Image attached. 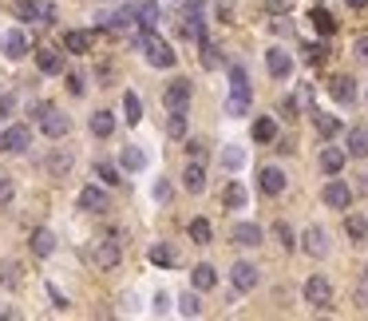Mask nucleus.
<instances>
[{
    "instance_id": "1",
    "label": "nucleus",
    "mask_w": 368,
    "mask_h": 321,
    "mask_svg": "<svg viewBox=\"0 0 368 321\" xmlns=\"http://www.w3.org/2000/svg\"><path fill=\"white\" fill-rule=\"evenodd\" d=\"M139 48L147 52V64L151 68H175V48H171V44H166V40H159V36L155 32H143L139 36Z\"/></svg>"
},
{
    "instance_id": "2",
    "label": "nucleus",
    "mask_w": 368,
    "mask_h": 321,
    "mask_svg": "<svg viewBox=\"0 0 368 321\" xmlns=\"http://www.w3.org/2000/svg\"><path fill=\"white\" fill-rule=\"evenodd\" d=\"M321 198H325V207H333V210H349L352 187L345 183V178H329V183H325V191H321Z\"/></svg>"
},
{
    "instance_id": "3",
    "label": "nucleus",
    "mask_w": 368,
    "mask_h": 321,
    "mask_svg": "<svg viewBox=\"0 0 368 321\" xmlns=\"http://www.w3.org/2000/svg\"><path fill=\"white\" fill-rule=\"evenodd\" d=\"M119 258H123V242L115 238H103L91 246V262H96L99 270H111V266H119Z\"/></svg>"
},
{
    "instance_id": "4",
    "label": "nucleus",
    "mask_w": 368,
    "mask_h": 321,
    "mask_svg": "<svg viewBox=\"0 0 368 321\" xmlns=\"http://www.w3.org/2000/svg\"><path fill=\"white\" fill-rule=\"evenodd\" d=\"M32 147V131L24 127V123H17V127L0 131V151H8V155H20V151H28Z\"/></svg>"
},
{
    "instance_id": "5",
    "label": "nucleus",
    "mask_w": 368,
    "mask_h": 321,
    "mask_svg": "<svg viewBox=\"0 0 368 321\" xmlns=\"http://www.w3.org/2000/svg\"><path fill=\"white\" fill-rule=\"evenodd\" d=\"M305 302L317 305V309H325V305L333 302V286H329V278H325V273H313V278L305 282Z\"/></svg>"
},
{
    "instance_id": "6",
    "label": "nucleus",
    "mask_w": 368,
    "mask_h": 321,
    "mask_svg": "<svg viewBox=\"0 0 368 321\" xmlns=\"http://www.w3.org/2000/svg\"><path fill=\"white\" fill-rule=\"evenodd\" d=\"M162 107L166 112H186L191 107V80H175L162 92Z\"/></svg>"
},
{
    "instance_id": "7",
    "label": "nucleus",
    "mask_w": 368,
    "mask_h": 321,
    "mask_svg": "<svg viewBox=\"0 0 368 321\" xmlns=\"http://www.w3.org/2000/svg\"><path fill=\"white\" fill-rule=\"evenodd\" d=\"M230 282H234V289H238V293H250V289L261 282V273H257L254 262H234V270H230Z\"/></svg>"
},
{
    "instance_id": "8",
    "label": "nucleus",
    "mask_w": 368,
    "mask_h": 321,
    "mask_svg": "<svg viewBox=\"0 0 368 321\" xmlns=\"http://www.w3.org/2000/svg\"><path fill=\"white\" fill-rule=\"evenodd\" d=\"M301 250L309 258H325L329 254V234H325L321 226H309V230L301 234Z\"/></svg>"
},
{
    "instance_id": "9",
    "label": "nucleus",
    "mask_w": 368,
    "mask_h": 321,
    "mask_svg": "<svg viewBox=\"0 0 368 321\" xmlns=\"http://www.w3.org/2000/svg\"><path fill=\"white\" fill-rule=\"evenodd\" d=\"M266 68H270L273 80H285L289 72H293V56H289L285 48H270L266 52Z\"/></svg>"
},
{
    "instance_id": "10",
    "label": "nucleus",
    "mask_w": 368,
    "mask_h": 321,
    "mask_svg": "<svg viewBox=\"0 0 368 321\" xmlns=\"http://www.w3.org/2000/svg\"><path fill=\"white\" fill-rule=\"evenodd\" d=\"M0 48H4L8 60H24V56H28V36L20 32V28H12V32L0 36Z\"/></svg>"
},
{
    "instance_id": "11",
    "label": "nucleus",
    "mask_w": 368,
    "mask_h": 321,
    "mask_svg": "<svg viewBox=\"0 0 368 321\" xmlns=\"http://www.w3.org/2000/svg\"><path fill=\"white\" fill-rule=\"evenodd\" d=\"M182 187L191 194H202L206 191V167H202V159H191L186 163V171H182Z\"/></svg>"
},
{
    "instance_id": "12",
    "label": "nucleus",
    "mask_w": 368,
    "mask_h": 321,
    "mask_svg": "<svg viewBox=\"0 0 368 321\" xmlns=\"http://www.w3.org/2000/svg\"><path fill=\"white\" fill-rule=\"evenodd\" d=\"M40 127H44V135H48V139H64L72 123H67V115H60L56 107H48V112L40 115Z\"/></svg>"
},
{
    "instance_id": "13",
    "label": "nucleus",
    "mask_w": 368,
    "mask_h": 321,
    "mask_svg": "<svg viewBox=\"0 0 368 321\" xmlns=\"http://www.w3.org/2000/svg\"><path fill=\"white\" fill-rule=\"evenodd\" d=\"M329 96H333L336 103H352V99H356V80H352V76H333V80H329Z\"/></svg>"
},
{
    "instance_id": "14",
    "label": "nucleus",
    "mask_w": 368,
    "mask_h": 321,
    "mask_svg": "<svg viewBox=\"0 0 368 321\" xmlns=\"http://www.w3.org/2000/svg\"><path fill=\"white\" fill-rule=\"evenodd\" d=\"M111 207V198H107V191H99V187H83L80 191V210H91V214H99V210Z\"/></svg>"
},
{
    "instance_id": "15",
    "label": "nucleus",
    "mask_w": 368,
    "mask_h": 321,
    "mask_svg": "<svg viewBox=\"0 0 368 321\" xmlns=\"http://www.w3.org/2000/svg\"><path fill=\"white\" fill-rule=\"evenodd\" d=\"M230 238H234V246H261V226L257 222H238L234 230H230Z\"/></svg>"
},
{
    "instance_id": "16",
    "label": "nucleus",
    "mask_w": 368,
    "mask_h": 321,
    "mask_svg": "<svg viewBox=\"0 0 368 321\" xmlns=\"http://www.w3.org/2000/svg\"><path fill=\"white\" fill-rule=\"evenodd\" d=\"M139 8H143V4H127L123 12H115V17L107 20V28H111V32H131V28L139 24Z\"/></svg>"
},
{
    "instance_id": "17",
    "label": "nucleus",
    "mask_w": 368,
    "mask_h": 321,
    "mask_svg": "<svg viewBox=\"0 0 368 321\" xmlns=\"http://www.w3.org/2000/svg\"><path fill=\"white\" fill-rule=\"evenodd\" d=\"M257 187L266 194H281L285 191V171H281V167H266V171L257 175Z\"/></svg>"
},
{
    "instance_id": "18",
    "label": "nucleus",
    "mask_w": 368,
    "mask_h": 321,
    "mask_svg": "<svg viewBox=\"0 0 368 321\" xmlns=\"http://www.w3.org/2000/svg\"><path fill=\"white\" fill-rule=\"evenodd\" d=\"M36 64H40L44 76H60V72H64V56H60L56 48H40L36 52Z\"/></svg>"
},
{
    "instance_id": "19",
    "label": "nucleus",
    "mask_w": 368,
    "mask_h": 321,
    "mask_svg": "<svg viewBox=\"0 0 368 321\" xmlns=\"http://www.w3.org/2000/svg\"><path fill=\"white\" fill-rule=\"evenodd\" d=\"M91 44H96L91 32H64V52H72V56H87Z\"/></svg>"
},
{
    "instance_id": "20",
    "label": "nucleus",
    "mask_w": 368,
    "mask_h": 321,
    "mask_svg": "<svg viewBox=\"0 0 368 321\" xmlns=\"http://www.w3.org/2000/svg\"><path fill=\"white\" fill-rule=\"evenodd\" d=\"M44 167H48V175H52V178H64L67 171H72V151L56 147V151L48 155V163H44Z\"/></svg>"
},
{
    "instance_id": "21",
    "label": "nucleus",
    "mask_w": 368,
    "mask_h": 321,
    "mask_svg": "<svg viewBox=\"0 0 368 321\" xmlns=\"http://www.w3.org/2000/svg\"><path fill=\"white\" fill-rule=\"evenodd\" d=\"M28 246H32L36 258H48L52 250H56V234H52L48 226H40V230H32V242H28Z\"/></svg>"
},
{
    "instance_id": "22",
    "label": "nucleus",
    "mask_w": 368,
    "mask_h": 321,
    "mask_svg": "<svg viewBox=\"0 0 368 321\" xmlns=\"http://www.w3.org/2000/svg\"><path fill=\"white\" fill-rule=\"evenodd\" d=\"M119 163H123V171H143V167H147V151H143V147H135V143H127L123 151H119Z\"/></svg>"
},
{
    "instance_id": "23",
    "label": "nucleus",
    "mask_w": 368,
    "mask_h": 321,
    "mask_svg": "<svg viewBox=\"0 0 368 321\" xmlns=\"http://www.w3.org/2000/svg\"><path fill=\"white\" fill-rule=\"evenodd\" d=\"M340 167H345V151L340 147H325L321 151V171L325 175H340Z\"/></svg>"
},
{
    "instance_id": "24",
    "label": "nucleus",
    "mask_w": 368,
    "mask_h": 321,
    "mask_svg": "<svg viewBox=\"0 0 368 321\" xmlns=\"http://www.w3.org/2000/svg\"><path fill=\"white\" fill-rule=\"evenodd\" d=\"M191 282H194V289H214V286H218V270L202 262V266H194V270H191Z\"/></svg>"
},
{
    "instance_id": "25",
    "label": "nucleus",
    "mask_w": 368,
    "mask_h": 321,
    "mask_svg": "<svg viewBox=\"0 0 368 321\" xmlns=\"http://www.w3.org/2000/svg\"><path fill=\"white\" fill-rule=\"evenodd\" d=\"M147 258H151L155 266H175V262H178V254H175V246H171V242H155V246L147 250Z\"/></svg>"
},
{
    "instance_id": "26",
    "label": "nucleus",
    "mask_w": 368,
    "mask_h": 321,
    "mask_svg": "<svg viewBox=\"0 0 368 321\" xmlns=\"http://www.w3.org/2000/svg\"><path fill=\"white\" fill-rule=\"evenodd\" d=\"M87 127H91V135H96V139H107V135L115 131V115L111 112H96Z\"/></svg>"
},
{
    "instance_id": "27",
    "label": "nucleus",
    "mask_w": 368,
    "mask_h": 321,
    "mask_svg": "<svg viewBox=\"0 0 368 321\" xmlns=\"http://www.w3.org/2000/svg\"><path fill=\"white\" fill-rule=\"evenodd\" d=\"M345 234H349L352 242H365L368 238V218L365 214H349V218H345Z\"/></svg>"
},
{
    "instance_id": "28",
    "label": "nucleus",
    "mask_w": 368,
    "mask_h": 321,
    "mask_svg": "<svg viewBox=\"0 0 368 321\" xmlns=\"http://www.w3.org/2000/svg\"><path fill=\"white\" fill-rule=\"evenodd\" d=\"M230 96H250V76L241 64L230 68Z\"/></svg>"
},
{
    "instance_id": "29",
    "label": "nucleus",
    "mask_w": 368,
    "mask_h": 321,
    "mask_svg": "<svg viewBox=\"0 0 368 321\" xmlns=\"http://www.w3.org/2000/svg\"><path fill=\"white\" fill-rule=\"evenodd\" d=\"M254 139H257V143H273V139H277V123H273L270 115L254 119Z\"/></svg>"
},
{
    "instance_id": "30",
    "label": "nucleus",
    "mask_w": 368,
    "mask_h": 321,
    "mask_svg": "<svg viewBox=\"0 0 368 321\" xmlns=\"http://www.w3.org/2000/svg\"><path fill=\"white\" fill-rule=\"evenodd\" d=\"M20 262H0V286L4 289H20Z\"/></svg>"
},
{
    "instance_id": "31",
    "label": "nucleus",
    "mask_w": 368,
    "mask_h": 321,
    "mask_svg": "<svg viewBox=\"0 0 368 321\" xmlns=\"http://www.w3.org/2000/svg\"><path fill=\"white\" fill-rule=\"evenodd\" d=\"M313 127H317V135L321 139H333L336 131H340V119H336V115H313Z\"/></svg>"
},
{
    "instance_id": "32",
    "label": "nucleus",
    "mask_w": 368,
    "mask_h": 321,
    "mask_svg": "<svg viewBox=\"0 0 368 321\" xmlns=\"http://www.w3.org/2000/svg\"><path fill=\"white\" fill-rule=\"evenodd\" d=\"M349 155L352 159H365L368 155V131H360V127L349 131Z\"/></svg>"
},
{
    "instance_id": "33",
    "label": "nucleus",
    "mask_w": 368,
    "mask_h": 321,
    "mask_svg": "<svg viewBox=\"0 0 368 321\" xmlns=\"http://www.w3.org/2000/svg\"><path fill=\"white\" fill-rule=\"evenodd\" d=\"M222 203H226V210H241L246 207V187H241V183H230L222 191Z\"/></svg>"
},
{
    "instance_id": "34",
    "label": "nucleus",
    "mask_w": 368,
    "mask_h": 321,
    "mask_svg": "<svg viewBox=\"0 0 368 321\" xmlns=\"http://www.w3.org/2000/svg\"><path fill=\"white\" fill-rule=\"evenodd\" d=\"M309 20H313V28H317L321 36H333L336 32V20L329 17L325 8H313V12H309Z\"/></svg>"
},
{
    "instance_id": "35",
    "label": "nucleus",
    "mask_w": 368,
    "mask_h": 321,
    "mask_svg": "<svg viewBox=\"0 0 368 321\" xmlns=\"http://www.w3.org/2000/svg\"><path fill=\"white\" fill-rule=\"evenodd\" d=\"M162 20V8L159 4H143L139 8V24H143V32H155V24Z\"/></svg>"
},
{
    "instance_id": "36",
    "label": "nucleus",
    "mask_w": 368,
    "mask_h": 321,
    "mask_svg": "<svg viewBox=\"0 0 368 321\" xmlns=\"http://www.w3.org/2000/svg\"><path fill=\"white\" fill-rule=\"evenodd\" d=\"M166 135H171V139H186V112H171V119H166Z\"/></svg>"
},
{
    "instance_id": "37",
    "label": "nucleus",
    "mask_w": 368,
    "mask_h": 321,
    "mask_svg": "<svg viewBox=\"0 0 368 321\" xmlns=\"http://www.w3.org/2000/svg\"><path fill=\"white\" fill-rule=\"evenodd\" d=\"M123 115H127V123H139V119H143V103H139V96H135V92H127V96H123Z\"/></svg>"
},
{
    "instance_id": "38",
    "label": "nucleus",
    "mask_w": 368,
    "mask_h": 321,
    "mask_svg": "<svg viewBox=\"0 0 368 321\" xmlns=\"http://www.w3.org/2000/svg\"><path fill=\"white\" fill-rule=\"evenodd\" d=\"M246 112H250V96H230L226 99V115H230V119H241Z\"/></svg>"
},
{
    "instance_id": "39",
    "label": "nucleus",
    "mask_w": 368,
    "mask_h": 321,
    "mask_svg": "<svg viewBox=\"0 0 368 321\" xmlns=\"http://www.w3.org/2000/svg\"><path fill=\"white\" fill-rule=\"evenodd\" d=\"M178 313H182V318H198V313H202V302H198L194 293H182V298H178Z\"/></svg>"
},
{
    "instance_id": "40",
    "label": "nucleus",
    "mask_w": 368,
    "mask_h": 321,
    "mask_svg": "<svg viewBox=\"0 0 368 321\" xmlns=\"http://www.w3.org/2000/svg\"><path fill=\"white\" fill-rule=\"evenodd\" d=\"M241 163H246V151H241V147H226V151H222V167H226V171H238Z\"/></svg>"
},
{
    "instance_id": "41",
    "label": "nucleus",
    "mask_w": 368,
    "mask_h": 321,
    "mask_svg": "<svg viewBox=\"0 0 368 321\" xmlns=\"http://www.w3.org/2000/svg\"><path fill=\"white\" fill-rule=\"evenodd\" d=\"M210 234H214V230H210V222H206V218H194V222H191V238L198 242V246H206V242H210Z\"/></svg>"
},
{
    "instance_id": "42",
    "label": "nucleus",
    "mask_w": 368,
    "mask_h": 321,
    "mask_svg": "<svg viewBox=\"0 0 368 321\" xmlns=\"http://www.w3.org/2000/svg\"><path fill=\"white\" fill-rule=\"evenodd\" d=\"M198 48H202V68H218V64H222V60H218V48H214V44H210L206 36H202V40H198Z\"/></svg>"
},
{
    "instance_id": "43",
    "label": "nucleus",
    "mask_w": 368,
    "mask_h": 321,
    "mask_svg": "<svg viewBox=\"0 0 368 321\" xmlns=\"http://www.w3.org/2000/svg\"><path fill=\"white\" fill-rule=\"evenodd\" d=\"M273 238L281 242L285 250H293V246H297V238H293V230H289V222H273Z\"/></svg>"
},
{
    "instance_id": "44",
    "label": "nucleus",
    "mask_w": 368,
    "mask_h": 321,
    "mask_svg": "<svg viewBox=\"0 0 368 321\" xmlns=\"http://www.w3.org/2000/svg\"><path fill=\"white\" fill-rule=\"evenodd\" d=\"M17 17L20 20H36L40 17V4H36V0H17Z\"/></svg>"
},
{
    "instance_id": "45",
    "label": "nucleus",
    "mask_w": 368,
    "mask_h": 321,
    "mask_svg": "<svg viewBox=\"0 0 368 321\" xmlns=\"http://www.w3.org/2000/svg\"><path fill=\"white\" fill-rule=\"evenodd\" d=\"M356 305L368 309V262H365V270H360V282H356Z\"/></svg>"
},
{
    "instance_id": "46",
    "label": "nucleus",
    "mask_w": 368,
    "mask_h": 321,
    "mask_svg": "<svg viewBox=\"0 0 368 321\" xmlns=\"http://www.w3.org/2000/svg\"><path fill=\"white\" fill-rule=\"evenodd\" d=\"M96 171H99V178H103V183H111V187H119V183H123V178H119V171H115L111 163H99Z\"/></svg>"
},
{
    "instance_id": "47",
    "label": "nucleus",
    "mask_w": 368,
    "mask_h": 321,
    "mask_svg": "<svg viewBox=\"0 0 368 321\" xmlns=\"http://www.w3.org/2000/svg\"><path fill=\"white\" fill-rule=\"evenodd\" d=\"M12 191H17V187H12V175H4V171H0V203H8Z\"/></svg>"
},
{
    "instance_id": "48",
    "label": "nucleus",
    "mask_w": 368,
    "mask_h": 321,
    "mask_svg": "<svg viewBox=\"0 0 368 321\" xmlns=\"http://www.w3.org/2000/svg\"><path fill=\"white\" fill-rule=\"evenodd\" d=\"M305 60H309V64H321V60H325V48H321V44H309V48H305Z\"/></svg>"
},
{
    "instance_id": "49",
    "label": "nucleus",
    "mask_w": 368,
    "mask_h": 321,
    "mask_svg": "<svg viewBox=\"0 0 368 321\" xmlns=\"http://www.w3.org/2000/svg\"><path fill=\"white\" fill-rule=\"evenodd\" d=\"M352 52H356V60H360V64H368V36H360V40L352 44Z\"/></svg>"
},
{
    "instance_id": "50",
    "label": "nucleus",
    "mask_w": 368,
    "mask_h": 321,
    "mask_svg": "<svg viewBox=\"0 0 368 321\" xmlns=\"http://www.w3.org/2000/svg\"><path fill=\"white\" fill-rule=\"evenodd\" d=\"M67 92H72V96H83V76L72 72V76H67Z\"/></svg>"
},
{
    "instance_id": "51",
    "label": "nucleus",
    "mask_w": 368,
    "mask_h": 321,
    "mask_svg": "<svg viewBox=\"0 0 368 321\" xmlns=\"http://www.w3.org/2000/svg\"><path fill=\"white\" fill-rule=\"evenodd\" d=\"M186 155H191V159H202V155H206V147L198 143V139H191V143H186Z\"/></svg>"
},
{
    "instance_id": "52",
    "label": "nucleus",
    "mask_w": 368,
    "mask_h": 321,
    "mask_svg": "<svg viewBox=\"0 0 368 321\" xmlns=\"http://www.w3.org/2000/svg\"><path fill=\"white\" fill-rule=\"evenodd\" d=\"M155 198H159V203H171V187H166V183H155Z\"/></svg>"
},
{
    "instance_id": "53",
    "label": "nucleus",
    "mask_w": 368,
    "mask_h": 321,
    "mask_svg": "<svg viewBox=\"0 0 368 321\" xmlns=\"http://www.w3.org/2000/svg\"><path fill=\"white\" fill-rule=\"evenodd\" d=\"M12 107H17V96H0V115H12Z\"/></svg>"
},
{
    "instance_id": "54",
    "label": "nucleus",
    "mask_w": 368,
    "mask_h": 321,
    "mask_svg": "<svg viewBox=\"0 0 368 321\" xmlns=\"http://www.w3.org/2000/svg\"><path fill=\"white\" fill-rule=\"evenodd\" d=\"M360 191L368 194V155H365V159H360Z\"/></svg>"
},
{
    "instance_id": "55",
    "label": "nucleus",
    "mask_w": 368,
    "mask_h": 321,
    "mask_svg": "<svg viewBox=\"0 0 368 321\" xmlns=\"http://www.w3.org/2000/svg\"><path fill=\"white\" fill-rule=\"evenodd\" d=\"M48 293H52V302L60 305V309H67V298H64V293H60V289H56V286H48Z\"/></svg>"
},
{
    "instance_id": "56",
    "label": "nucleus",
    "mask_w": 368,
    "mask_h": 321,
    "mask_svg": "<svg viewBox=\"0 0 368 321\" xmlns=\"http://www.w3.org/2000/svg\"><path fill=\"white\" fill-rule=\"evenodd\" d=\"M166 305H171L166 302V293H159V298H155V313H166Z\"/></svg>"
},
{
    "instance_id": "57",
    "label": "nucleus",
    "mask_w": 368,
    "mask_h": 321,
    "mask_svg": "<svg viewBox=\"0 0 368 321\" xmlns=\"http://www.w3.org/2000/svg\"><path fill=\"white\" fill-rule=\"evenodd\" d=\"M345 4H349V8H365L368 0H345Z\"/></svg>"
}]
</instances>
